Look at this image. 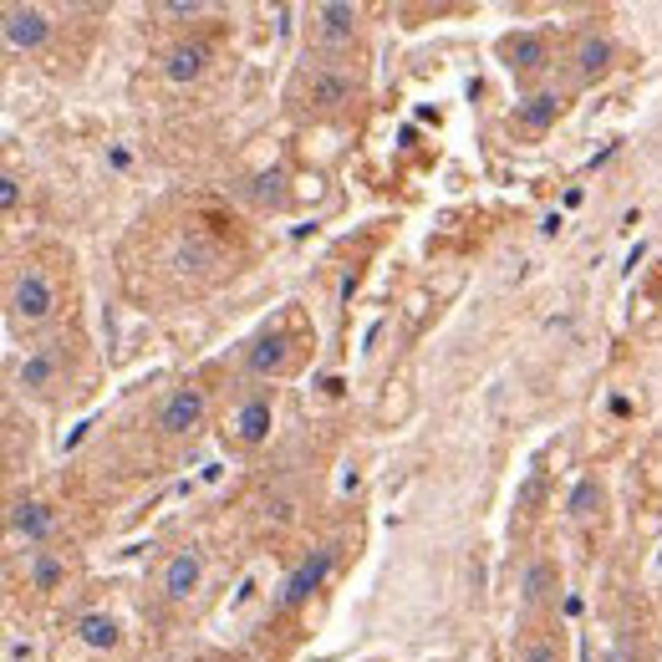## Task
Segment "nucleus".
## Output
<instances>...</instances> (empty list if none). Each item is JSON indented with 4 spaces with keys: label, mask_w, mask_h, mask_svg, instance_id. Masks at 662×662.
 <instances>
[{
    "label": "nucleus",
    "mask_w": 662,
    "mask_h": 662,
    "mask_svg": "<svg viewBox=\"0 0 662 662\" xmlns=\"http://www.w3.org/2000/svg\"><path fill=\"white\" fill-rule=\"evenodd\" d=\"M357 36V5H341V0H326L311 11V42L316 46H347Z\"/></svg>",
    "instance_id": "obj_5"
},
{
    "label": "nucleus",
    "mask_w": 662,
    "mask_h": 662,
    "mask_svg": "<svg viewBox=\"0 0 662 662\" xmlns=\"http://www.w3.org/2000/svg\"><path fill=\"white\" fill-rule=\"evenodd\" d=\"M5 306H11V322H21V326H42L46 316L57 311V291H51V280H46L42 265H21V270H15Z\"/></svg>",
    "instance_id": "obj_1"
},
{
    "label": "nucleus",
    "mask_w": 662,
    "mask_h": 662,
    "mask_svg": "<svg viewBox=\"0 0 662 662\" xmlns=\"http://www.w3.org/2000/svg\"><path fill=\"white\" fill-rule=\"evenodd\" d=\"M57 378H61L57 341H51V347H36V352H26V362L15 368V387H26V393H46V387H57Z\"/></svg>",
    "instance_id": "obj_7"
},
{
    "label": "nucleus",
    "mask_w": 662,
    "mask_h": 662,
    "mask_svg": "<svg viewBox=\"0 0 662 662\" xmlns=\"http://www.w3.org/2000/svg\"><path fill=\"white\" fill-rule=\"evenodd\" d=\"M11 530L42 545L46 535H51V510H46V504H36V500H21V504L11 510Z\"/></svg>",
    "instance_id": "obj_14"
},
{
    "label": "nucleus",
    "mask_w": 662,
    "mask_h": 662,
    "mask_svg": "<svg viewBox=\"0 0 662 662\" xmlns=\"http://www.w3.org/2000/svg\"><path fill=\"white\" fill-rule=\"evenodd\" d=\"M61 576H67V566H61L51 550H36V556H31V586L36 591H57Z\"/></svg>",
    "instance_id": "obj_17"
},
{
    "label": "nucleus",
    "mask_w": 662,
    "mask_h": 662,
    "mask_svg": "<svg viewBox=\"0 0 662 662\" xmlns=\"http://www.w3.org/2000/svg\"><path fill=\"white\" fill-rule=\"evenodd\" d=\"M525 662H560V658H556V648H550V642H530Z\"/></svg>",
    "instance_id": "obj_23"
},
{
    "label": "nucleus",
    "mask_w": 662,
    "mask_h": 662,
    "mask_svg": "<svg viewBox=\"0 0 662 662\" xmlns=\"http://www.w3.org/2000/svg\"><path fill=\"white\" fill-rule=\"evenodd\" d=\"M280 184H286L280 174H265V178H260V189H255V199H276V205H280Z\"/></svg>",
    "instance_id": "obj_21"
},
{
    "label": "nucleus",
    "mask_w": 662,
    "mask_h": 662,
    "mask_svg": "<svg viewBox=\"0 0 662 662\" xmlns=\"http://www.w3.org/2000/svg\"><path fill=\"white\" fill-rule=\"evenodd\" d=\"M332 566H337V550H332V545H316V550L286 576V586H280V612H291V606L306 602L311 591H322V581L332 576Z\"/></svg>",
    "instance_id": "obj_3"
},
{
    "label": "nucleus",
    "mask_w": 662,
    "mask_h": 662,
    "mask_svg": "<svg viewBox=\"0 0 662 662\" xmlns=\"http://www.w3.org/2000/svg\"><path fill=\"white\" fill-rule=\"evenodd\" d=\"M0 205H5V209L21 205V178H15V174H0Z\"/></svg>",
    "instance_id": "obj_20"
},
{
    "label": "nucleus",
    "mask_w": 662,
    "mask_h": 662,
    "mask_svg": "<svg viewBox=\"0 0 662 662\" xmlns=\"http://www.w3.org/2000/svg\"><path fill=\"white\" fill-rule=\"evenodd\" d=\"M270 423H276V413H270V397H245V403L235 408V423H230V428H235L240 443H251V449H255V443L270 439Z\"/></svg>",
    "instance_id": "obj_11"
},
{
    "label": "nucleus",
    "mask_w": 662,
    "mask_h": 662,
    "mask_svg": "<svg viewBox=\"0 0 662 662\" xmlns=\"http://www.w3.org/2000/svg\"><path fill=\"white\" fill-rule=\"evenodd\" d=\"M545 581H550V566H535V571L525 576V602H535V596H545Z\"/></svg>",
    "instance_id": "obj_19"
},
{
    "label": "nucleus",
    "mask_w": 662,
    "mask_h": 662,
    "mask_svg": "<svg viewBox=\"0 0 662 662\" xmlns=\"http://www.w3.org/2000/svg\"><path fill=\"white\" fill-rule=\"evenodd\" d=\"M209 42H178L169 57H163V77L174 82V88H189L194 77H205V67H209Z\"/></svg>",
    "instance_id": "obj_8"
},
{
    "label": "nucleus",
    "mask_w": 662,
    "mask_h": 662,
    "mask_svg": "<svg viewBox=\"0 0 662 662\" xmlns=\"http://www.w3.org/2000/svg\"><path fill=\"white\" fill-rule=\"evenodd\" d=\"M591 504H602V489H596V479H581L571 489V515H591Z\"/></svg>",
    "instance_id": "obj_18"
},
{
    "label": "nucleus",
    "mask_w": 662,
    "mask_h": 662,
    "mask_svg": "<svg viewBox=\"0 0 662 662\" xmlns=\"http://www.w3.org/2000/svg\"><path fill=\"white\" fill-rule=\"evenodd\" d=\"M205 413H209V397L205 387H174V393L159 403V413H153V428L159 433H169V439H178V433H189V428L205 423Z\"/></svg>",
    "instance_id": "obj_2"
},
{
    "label": "nucleus",
    "mask_w": 662,
    "mask_h": 662,
    "mask_svg": "<svg viewBox=\"0 0 662 662\" xmlns=\"http://www.w3.org/2000/svg\"><path fill=\"white\" fill-rule=\"evenodd\" d=\"M199 576H205L199 550H178V556L169 560V571H163V596H169V602H189V591H199Z\"/></svg>",
    "instance_id": "obj_10"
},
{
    "label": "nucleus",
    "mask_w": 662,
    "mask_h": 662,
    "mask_svg": "<svg viewBox=\"0 0 662 662\" xmlns=\"http://www.w3.org/2000/svg\"><path fill=\"white\" fill-rule=\"evenodd\" d=\"M46 36H51V21L42 5H5V46L11 51H36Z\"/></svg>",
    "instance_id": "obj_6"
},
{
    "label": "nucleus",
    "mask_w": 662,
    "mask_h": 662,
    "mask_svg": "<svg viewBox=\"0 0 662 662\" xmlns=\"http://www.w3.org/2000/svg\"><path fill=\"white\" fill-rule=\"evenodd\" d=\"M291 347H295L291 332H270V337H260L251 347L245 368H251L255 378H280V372H286V362H291Z\"/></svg>",
    "instance_id": "obj_9"
},
{
    "label": "nucleus",
    "mask_w": 662,
    "mask_h": 662,
    "mask_svg": "<svg viewBox=\"0 0 662 662\" xmlns=\"http://www.w3.org/2000/svg\"><path fill=\"white\" fill-rule=\"evenodd\" d=\"M515 118L525 123V128H550V123L560 118V92H535V97H525V103L515 107Z\"/></svg>",
    "instance_id": "obj_15"
},
{
    "label": "nucleus",
    "mask_w": 662,
    "mask_h": 662,
    "mask_svg": "<svg viewBox=\"0 0 662 662\" xmlns=\"http://www.w3.org/2000/svg\"><path fill=\"white\" fill-rule=\"evenodd\" d=\"M571 67H576V77H581V82H596V77H606V67H612V42H606V36H581V42H576Z\"/></svg>",
    "instance_id": "obj_13"
},
{
    "label": "nucleus",
    "mask_w": 662,
    "mask_h": 662,
    "mask_svg": "<svg viewBox=\"0 0 662 662\" xmlns=\"http://www.w3.org/2000/svg\"><path fill=\"white\" fill-rule=\"evenodd\" d=\"M352 72H341V67H332V61H322V67H311L306 72V107L311 113H337V107L352 103Z\"/></svg>",
    "instance_id": "obj_4"
},
{
    "label": "nucleus",
    "mask_w": 662,
    "mask_h": 662,
    "mask_svg": "<svg viewBox=\"0 0 662 662\" xmlns=\"http://www.w3.org/2000/svg\"><path fill=\"white\" fill-rule=\"evenodd\" d=\"M77 637H82L92 652H107V648H118V622L103 617V612H88V617L77 622Z\"/></svg>",
    "instance_id": "obj_16"
},
{
    "label": "nucleus",
    "mask_w": 662,
    "mask_h": 662,
    "mask_svg": "<svg viewBox=\"0 0 662 662\" xmlns=\"http://www.w3.org/2000/svg\"><path fill=\"white\" fill-rule=\"evenodd\" d=\"M199 11H205L199 0H169V5H163V15H178V21H184V15H199Z\"/></svg>",
    "instance_id": "obj_22"
},
{
    "label": "nucleus",
    "mask_w": 662,
    "mask_h": 662,
    "mask_svg": "<svg viewBox=\"0 0 662 662\" xmlns=\"http://www.w3.org/2000/svg\"><path fill=\"white\" fill-rule=\"evenodd\" d=\"M545 61H550V46H545L541 36H530V31H520V36L504 42V67L515 77H535Z\"/></svg>",
    "instance_id": "obj_12"
}]
</instances>
